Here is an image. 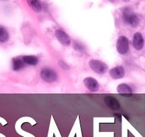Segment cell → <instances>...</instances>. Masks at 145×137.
<instances>
[{"mask_svg":"<svg viewBox=\"0 0 145 137\" xmlns=\"http://www.w3.org/2000/svg\"><path fill=\"white\" fill-rule=\"evenodd\" d=\"M123 21L125 24L136 27L139 25V19L135 14H134L129 8H125L123 10Z\"/></svg>","mask_w":145,"mask_h":137,"instance_id":"obj_1","label":"cell"},{"mask_svg":"<svg viewBox=\"0 0 145 137\" xmlns=\"http://www.w3.org/2000/svg\"><path fill=\"white\" fill-rule=\"evenodd\" d=\"M89 66L93 72L99 74H105L108 71V67L107 64L100 60H90L89 61Z\"/></svg>","mask_w":145,"mask_h":137,"instance_id":"obj_2","label":"cell"},{"mask_svg":"<svg viewBox=\"0 0 145 137\" xmlns=\"http://www.w3.org/2000/svg\"><path fill=\"white\" fill-rule=\"evenodd\" d=\"M117 50L121 55H125L129 51V40L125 36H120L117 41Z\"/></svg>","mask_w":145,"mask_h":137,"instance_id":"obj_3","label":"cell"},{"mask_svg":"<svg viewBox=\"0 0 145 137\" xmlns=\"http://www.w3.org/2000/svg\"><path fill=\"white\" fill-rule=\"evenodd\" d=\"M41 79L45 82L51 83L57 79V74L51 68H43L40 72Z\"/></svg>","mask_w":145,"mask_h":137,"instance_id":"obj_4","label":"cell"},{"mask_svg":"<svg viewBox=\"0 0 145 137\" xmlns=\"http://www.w3.org/2000/svg\"><path fill=\"white\" fill-rule=\"evenodd\" d=\"M55 35L58 41L63 45L68 47L71 44V39L64 31L61 29H57L55 32Z\"/></svg>","mask_w":145,"mask_h":137,"instance_id":"obj_5","label":"cell"},{"mask_svg":"<svg viewBox=\"0 0 145 137\" xmlns=\"http://www.w3.org/2000/svg\"><path fill=\"white\" fill-rule=\"evenodd\" d=\"M132 44H133V47H135V49L139 50L142 49L144 44V40L142 36V34L139 32H137L134 34L133 39H132Z\"/></svg>","mask_w":145,"mask_h":137,"instance_id":"obj_6","label":"cell"},{"mask_svg":"<svg viewBox=\"0 0 145 137\" xmlns=\"http://www.w3.org/2000/svg\"><path fill=\"white\" fill-rule=\"evenodd\" d=\"M84 84L88 90L91 92H97L99 89V84L95 79L93 77H87L84 79Z\"/></svg>","mask_w":145,"mask_h":137,"instance_id":"obj_7","label":"cell"},{"mask_svg":"<svg viewBox=\"0 0 145 137\" xmlns=\"http://www.w3.org/2000/svg\"><path fill=\"white\" fill-rule=\"evenodd\" d=\"M104 101L106 105L111 109L118 110L120 108L119 101L113 96H105L104 98Z\"/></svg>","mask_w":145,"mask_h":137,"instance_id":"obj_8","label":"cell"},{"mask_svg":"<svg viewBox=\"0 0 145 137\" xmlns=\"http://www.w3.org/2000/svg\"><path fill=\"white\" fill-rule=\"evenodd\" d=\"M109 74L112 79H120L125 76V69L122 67H116L110 69L109 72Z\"/></svg>","mask_w":145,"mask_h":137,"instance_id":"obj_9","label":"cell"},{"mask_svg":"<svg viewBox=\"0 0 145 137\" xmlns=\"http://www.w3.org/2000/svg\"><path fill=\"white\" fill-rule=\"evenodd\" d=\"M118 92L123 96L129 97L132 95V90L130 86L127 84H120L117 88Z\"/></svg>","mask_w":145,"mask_h":137,"instance_id":"obj_10","label":"cell"},{"mask_svg":"<svg viewBox=\"0 0 145 137\" xmlns=\"http://www.w3.org/2000/svg\"><path fill=\"white\" fill-rule=\"evenodd\" d=\"M12 69L14 71H18L22 70V68L24 67V62L22 60V59L19 58V57H16V58L12 59Z\"/></svg>","mask_w":145,"mask_h":137,"instance_id":"obj_11","label":"cell"},{"mask_svg":"<svg viewBox=\"0 0 145 137\" xmlns=\"http://www.w3.org/2000/svg\"><path fill=\"white\" fill-rule=\"evenodd\" d=\"M22 60L24 61V64H27L29 65L36 66L39 64V59L36 56L29 55V56H24L22 57Z\"/></svg>","mask_w":145,"mask_h":137,"instance_id":"obj_12","label":"cell"},{"mask_svg":"<svg viewBox=\"0 0 145 137\" xmlns=\"http://www.w3.org/2000/svg\"><path fill=\"white\" fill-rule=\"evenodd\" d=\"M27 3L34 12H40L42 9L39 0H27Z\"/></svg>","mask_w":145,"mask_h":137,"instance_id":"obj_13","label":"cell"},{"mask_svg":"<svg viewBox=\"0 0 145 137\" xmlns=\"http://www.w3.org/2000/svg\"><path fill=\"white\" fill-rule=\"evenodd\" d=\"M9 34L6 29L3 26H0V42L5 43L9 40Z\"/></svg>","mask_w":145,"mask_h":137,"instance_id":"obj_14","label":"cell"},{"mask_svg":"<svg viewBox=\"0 0 145 137\" xmlns=\"http://www.w3.org/2000/svg\"><path fill=\"white\" fill-rule=\"evenodd\" d=\"M58 65H59L60 67H61V68H63L64 70H69L70 69V67H68V64L63 61H58Z\"/></svg>","mask_w":145,"mask_h":137,"instance_id":"obj_15","label":"cell"},{"mask_svg":"<svg viewBox=\"0 0 145 137\" xmlns=\"http://www.w3.org/2000/svg\"><path fill=\"white\" fill-rule=\"evenodd\" d=\"M0 137H5V136L3 135V134H0Z\"/></svg>","mask_w":145,"mask_h":137,"instance_id":"obj_16","label":"cell"},{"mask_svg":"<svg viewBox=\"0 0 145 137\" xmlns=\"http://www.w3.org/2000/svg\"><path fill=\"white\" fill-rule=\"evenodd\" d=\"M124 2H129V1H130V0H123Z\"/></svg>","mask_w":145,"mask_h":137,"instance_id":"obj_17","label":"cell"},{"mask_svg":"<svg viewBox=\"0 0 145 137\" xmlns=\"http://www.w3.org/2000/svg\"><path fill=\"white\" fill-rule=\"evenodd\" d=\"M111 1H113V0H111Z\"/></svg>","mask_w":145,"mask_h":137,"instance_id":"obj_18","label":"cell"}]
</instances>
